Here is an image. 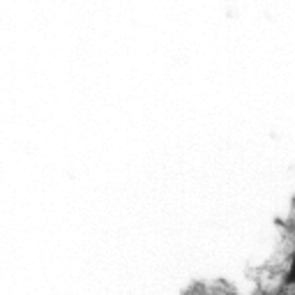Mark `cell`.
<instances>
[{
    "label": "cell",
    "mask_w": 295,
    "mask_h": 295,
    "mask_svg": "<svg viewBox=\"0 0 295 295\" xmlns=\"http://www.w3.org/2000/svg\"><path fill=\"white\" fill-rule=\"evenodd\" d=\"M284 284L286 286H293L295 284V254H293V260H290L288 272H286V277H284Z\"/></svg>",
    "instance_id": "obj_1"
}]
</instances>
